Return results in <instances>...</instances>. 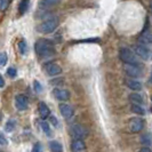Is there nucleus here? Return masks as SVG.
Listing matches in <instances>:
<instances>
[{"mask_svg":"<svg viewBox=\"0 0 152 152\" xmlns=\"http://www.w3.org/2000/svg\"><path fill=\"white\" fill-rule=\"evenodd\" d=\"M134 52L143 60H148L150 57V50L144 45H135L134 46Z\"/></svg>","mask_w":152,"mask_h":152,"instance_id":"8","label":"nucleus"},{"mask_svg":"<svg viewBox=\"0 0 152 152\" xmlns=\"http://www.w3.org/2000/svg\"><path fill=\"white\" fill-rule=\"evenodd\" d=\"M151 99H152V97H151Z\"/></svg>","mask_w":152,"mask_h":152,"instance_id":"38","label":"nucleus"},{"mask_svg":"<svg viewBox=\"0 0 152 152\" xmlns=\"http://www.w3.org/2000/svg\"><path fill=\"white\" fill-rule=\"evenodd\" d=\"M119 57L125 64H132V65H140V62L136 58L135 54L133 53L128 48H121L119 52Z\"/></svg>","mask_w":152,"mask_h":152,"instance_id":"2","label":"nucleus"},{"mask_svg":"<svg viewBox=\"0 0 152 152\" xmlns=\"http://www.w3.org/2000/svg\"><path fill=\"white\" fill-rule=\"evenodd\" d=\"M125 72L127 73V76L132 77V78H138L141 76V70L136 65H132V64H126L125 65Z\"/></svg>","mask_w":152,"mask_h":152,"instance_id":"9","label":"nucleus"},{"mask_svg":"<svg viewBox=\"0 0 152 152\" xmlns=\"http://www.w3.org/2000/svg\"><path fill=\"white\" fill-rule=\"evenodd\" d=\"M151 112H152V109H151Z\"/></svg>","mask_w":152,"mask_h":152,"instance_id":"37","label":"nucleus"},{"mask_svg":"<svg viewBox=\"0 0 152 152\" xmlns=\"http://www.w3.org/2000/svg\"><path fill=\"white\" fill-rule=\"evenodd\" d=\"M40 127H41L42 132L45 133L47 136H52V129H50V127H49V124H48V122L40 121Z\"/></svg>","mask_w":152,"mask_h":152,"instance_id":"22","label":"nucleus"},{"mask_svg":"<svg viewBox=\"0 0 152 152\" xmlns=\"http://www.w3.org/2000/svg\"><path fill=\"white\" fill-rule=\"evenodd\" d=\"M34 50L41 57H47V56H52L55 54V48L54 44L50 40L47 39H40L36 42L34 45Z\"/></svg>","mask_w":152,"mask_h":152,"instance_id":"1","label":"nucleus"},{"mask_svg":"<svg viewBox=\"0 0 152 152\" xmlns=\"http://www.w3.org/2000/svg\"><path fill=\"white\" fill-rule=\"evenodd\" d=\"M140 152H152V150L149 146H144V148H142V149L140 150Z\"/></svg>","mask_w":152,"mask_h":152,"instance_id":"31","label":"nucleus"},{"mask_svg":"<svg viewBox=\"0 0 152 152\" xmlns=\"http://www.w3.org/2000/svg\"><path fill=\"white\" fill-rule=\"evenodd\" d=\"M129 101L133 103V104H142L143 103V97L140 95V94H136V93H134V94H130L129 95Z\"/></svg>","mask_w":152,"mask_h":152,"instance_id":"18","label":"nucleus"},{"mask_svg":"<svg viewBox=\"0 0 152 152\" xmlns=\"http://www.w3.org/2000/svg\"><path fill=\"white\" fill-rule=\"evenodd\" d=\"M29 1H30V0H22V1L20 2L18 12H20V14H21V15H23V14L28 10V8H29Z\"/></svg>","mask_w":152,"mask_h":152,"instance_id":"21","label":"nucleus"},{"mask_svg":"<svg viewBox=\"0 0 152 152\" xmlns=\"http://www.w3.org/2000/svg\"><path fill=\"white\" fill-rule=\"evenodd\" d=\"M16 75H17V71H16L15 68H8V70H7L8 77H10V78H15Z\"/></svg>","mask_w":152,"mask_h":152,"instance_id":"27","label":"nucleus"},{"mask_svg":"<svg viewBox=\"0 0 152 152\" xmlns=\"http://www.w3.org/2000/svg\"><path fill=\"white\" fill-rule=\"evenodd\" d=\"M151 81H152V73H151Z\"/></svg>","mask_w":152,"mask_h":152,"instance_id":"35","label":"nucleus"},{"mask_svg":"<svg viewBox=\"0 0 152 152\" xmlns=\"http://www.w3.org/2000/svg\"><path fill=\"white\" fill-rule=\"evenodd\" d=\"M126 85H127V87L132 89V91H141L142 89V84L140 83V81H137V80H133V79H128V80H126Z\"/></svg>","mask_w":152,"mask_h":152,"instance_id":"16","label":"nucleus"},{"mask_svg":"<svg viewBox=\"0 0 152 152\" xmlns=\"http://www.w3.org/2000/svg\"><path fill=\"white\" fill-rule=\"evenodd\" d=\"M50 121H52V124H54L55 126H57V125H58V121H57V119H56L55 117H50Z\"/></svg>","mask_w":152,"mask_h":152,"instance_id":"32","label":"nucleus"},{"mask_svg":"<svg viewBox=\"0 0 152 152\" xmlns=\"http://www.w3.org/2000/svg\"><path fill=\"white\" fill-rule=\"evenodd\" d=\"M18 49H20V52H21L22 55H25V54L28 53V44H26V41L24 39L20 40V42H18Z\"/></svg>","mask_w":152,"mask_h":152,"instance_id":"23","label":"nucleus"},{"mask_svg":"<svg viewBox=\"0 0 152 152\" xmlns=\"http://www.w3.org/2000/svg\"><path fill=\"white\" fill-rule=\"evenodd\" d=\"M49 148H50V151L52 152H63V146L57 141H52L49 143Z\"/></svg>","mask_w":152,"mask_h":152,"instance_id":"17","label":"nucleus"},{"mask_svg":"<svg viewBox=\"0 0 152 152\" xmlns=\"http://www.w3.org/2000/svg\"><path fill=\"white\" fill-rule=\"evenodd\" d=\"M71 150L72 152H85L86 144H85L84 140H75L71 144Z\"/></svg>","mask_w":152,"mask_h":152,"instance_id":"11","label":"nucleus"},{"mask_svg":"<svg viewBox=\"0 0 152 152\" xmlns=\"http://www.w3.org/2000/svg\"><path fill=\"white\" fill-rule=\"evenodd\" d=\"M45 70L46 72L49 75V76L52 77H55V76H58V75H61L62 73V68L58 65V64H56V63H47L45 65Z\"/></svg>","mask_w":152,"mask_h":152,"instance_id":"6","label":"nucleus"},{"mask_svg":"<svg viewBox=\"0 0 152 152\" xmlns=\"http://www.w3.org/2000/svg\"><path fill=\"white\" fill-rule=\"evenodd\" d=\"M7 144H8L7 138L5 137V135L2 133H0V145H7Z\"/></svg>","mask_w":152,"mask_h":152,"instance_id":"29","label":"nucleus"},{"mask_svg":"<svg viewBox=\"0 0 152 152\" xmlns=\"http://www.w3.org/2000/svg\"><path fill=\"white\" fill-rule=\"evenodd\" d=\"M9 2H10V0H0V10H2V12L6 10Z\"/></svg>","mask_w":152,"mask_h":152,"instance_id":"25","label":"nucleus"},{"mask_svg":"<svg viewBox=\"0 0 152 152\" xmlns=\"http://www.w3.org/2000/svg\"><path fill=\"white\" fill-rule=\"evenodd\" d=\"M33 87H34V91H37V93H41L42 91V86L40 85L38 80H34L33 81Z\"/></svg>","mask_w":152,"mask_h":152,"instance_id":"28","label":"nucleus"},{"mask_svg":"<svg viewBox=\"0 0 152 152\" xmlns=\"http://www.w3.org/2000/svg\"><path fill=\"white\" fill-rule=\"evenodd\" d=\"M32 152H42L41 145L39 144V143H37V144L33 146V150H32Z\"/></svg>","mask_w":152,"mask_h":152,"instance_id":"30","label":"nucleus"},{"mask_svg":"<svg viewBox=\"0 0 152 152\" xmlns=\"http://www.w3.org/2000/svg\"><path fill=\"white\" fill-rule=\"evenodd\" d=\"M15 107L20 111H24L28 109V97L23 94L16 95L15 97Z\"/></svg>","mask_w":152,"mask_h":152,"instance_id":"7","label":"nucleus"},{"mask_svg":"<svg viewBox=\"0 0 152 152\" xmlns=\"http://www.w3.org/2000/svg\"><path fill=\"white\" fill-rule=\"evenodd\" d=\"M128 127L132 133H140L144 128V120L141 118H132L128 122Z\"/></svg>","mask_w":152,"mask_h":152,"instance_id":"5","label":"nucleus"},{"mask_svg":"<svg viewBox=\"0 0 152 152\" xmlns=\"http://www.w3.org/2000/svg\"><path fill=\"white\" fill-rule=\"evenodd\" d=\"M54 95L58 101H62V102L69 101V99H70V93L66 89H55Z\"/></svg>","mask_w":152,"mask_h":152,"instance_id":"12","label":"nucleus"},{"mask_svg":"<svg viewBox=\"0 0 152 152\" xmlns=\"http://www.w3.org/2000/svg\"><path fill=\"white\" fill-rule=\"evenodd\" d=\"M0 121H1V114H0Z\"/></svg>","mask_w":152,"mask_h":152,"instance_id":"34","label":"nucleus"},{"mask_svg":"<svg viewBox=\"0 0 152 152\" xmlns=\"http://www.w3.org/2000/svg\"><path fill=\"white\" fill-rule=\"evenodd\" d=\"M71 135L76 140H84L85 137H87L88 135V130L86 129L84 126L77 124L71 128Z\"/></svg>","mask_w":152,"mask_h":152,"instance_id":"4","label":"nucleus"},{"mask_svg":"<svg viewBox=\"0 0 152 152\" xmlns=\"http://www.w3.org/2000/svg\"><path fill=\"white\" fill-rule=\"evenodd\" d=\"M14 128H15V120H8L6 126H5V129L7 132H12Z\"/></svg>","mask_w":152,"mask_h":152,"instance_id":"24","label":"nucleus"},{"mask_svg":"<svg viewBox=\"0 0 152 152\" xmlns=\"http://www.w3.org/2000/svg\"><path fill=\"white\" fill-rule=\"evenodd\" d=\"M57 26H58V18L57 17H52V18L41 23L38 26V30L41 33H50L54 30H56Z\"/></svg>","mask_w":152,"mask_h":152,"instance_id":"3","label":"nucleus"},{"mask_svg":"<svg viewBox=\"0 0 152 152\" xmlns=\"http://www.w3.org/2000/svg\"><path fill=\"white\" fill-rule=\"evenodd\" d=\"M7 63V55L5 53H0V68Z\"/></svg>","mask_w":152,"mask_h":152,"instance_id":"26","label":"nucleus"},{"mask_svg":"<svg viewBox=\"0 0 152 152\" xmlns=\"http://www.w3.org/2000/svg\"><path fill=\"white\" fill-rule=\"evenodd\" d=\"M4 86H5V80H4L2 76L0 75V88H1V87H4Z\"/></svg>","mask_w":152,"mask_h":152,"instance_id":"33","label":"nucleus"},{"mask_svg":"<svg viewBox=\"0 0 152 152\" xmlns=\"http://www.w3.org/2000/svg\"><path fill=\"white\" fill-rule=\"evenodd\" d=\"M151 8H152V4H151Z\"/></svg>","mask_w":152,"mask_h":152,"instance_id":"36","label":"nucleus"},{"mask_svg":"<svg viewBox=\"0 0 152 152\" xmlns=\"http://www.w3.org/2000/svg\"><path fill=\"white\" fill-rule=\"evenodd\" d=\"M58 109H60L61 114L65 118V119H70V118H72V115H73V109L70 107L69 104L61 103V104L58 105Z\"/></svg>","mask_w":152,"mask_h":152,"instance_id":"10","label":"nucleus"},{"mask_svg":"<svg viewBox=\"0 0 152 152\" xmlns=\"http://www.w3.org/2000/svg\"><path fill=\"white\" fill-rule=\"evenodd\" d=\"M61 2V0H40L39 1V7L46 9V8L54 7L56 5H58Z\"/></svg>","mask_w":152,"mask_h":152,"instance_id":"14","label":"nucleus"},{"mask_svg":"<svg viewBox=\"0 0 152 152\" xmlns=\"http://www.w3.org/2000/svg\"><path fill=\"white\" fill-rule=\"evenodd\" d=\"M38 110H39V114H40V117L42 119H46V118H48L50 115V110H49V107H47V104H46L45 102H40L39 103Z\"/></svg>","mask_w":152,"mask_h":152,"instance_id":"13","label":"nucleus"},{"mask_svg":"<svg viewBox=\"0 0 152 152\" xmlns=\"http://www.w3.org/2000/svg\"><path fill=\"white\" fill-rule=\"evenodd\" d=\"M130 110H132L133 113L138 114V115H144L145 114V110L143 109V107H141L140 104H132Z\"/></svg>","mask_w":152,"mask_h":152,"instance_id":"19","label":"nucleus"},{"mask_svg":"<svg viewBox=\"0 0 152 152\" xmlns=\"http://www.w3.org/2000/svg\"><path fill=\"white\" fill-rule=\"evenodd\" d=\"M138 41L142 45H152V33L151 32H148V31L143 32L141 34L140 39H138Z\"/></svg>","mask_w":152,"mask_h":152,"instance_id":"15","label":"nucleus"},{"mask_svg":"<svg viewBox=\"0 0 152 152\" xmlns=\"http://www.w3.org/2000/svg\"><path fill=\"white\" fill-rule=\"evenodd\" d=\"M141 143L145 146H150L152 145V135L151 134H149V133H146L144 135H142L141 136Z\"/></svg>","mask_w":152,"mask_h":152,"instance_id":"20","label":"nucleus"}]
</instances>
